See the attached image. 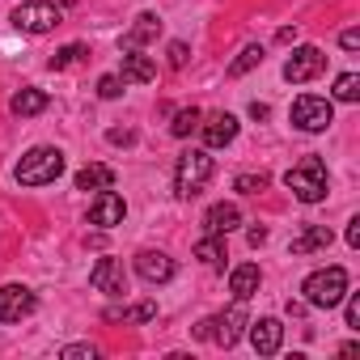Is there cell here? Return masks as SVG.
Wrapping results in <instances>:
<instances>
[{"instance_id":"7c38bea8","label":"cell","mask_w":360,"mask_h":360,"mask_svg":"<svg viewBox=\"0 0 360 360\" xmlns=\"http://www.w3.org/2000/svg\"><path fill=\"white\" fill-rule=\"evenodd\" d=\"M136 276L144 284H169L174 280V259L161 255V250H140L136 255Z\"/></svg>"},{"instance_id":"4316f807","label":"cell","mask_w":360,"mask_h":360,"mask_svg":"<svg viewBox=\"0 0 360 360\" xmlns=\"http://www.w3.org/2000/svg\"><path fill=\"white\" fill-rule=\"evenodd\" d=\"M335 98H339V102H356V98H360V77H356V72H343V77L335 81Z\"/></svg>"},{"instance_id":"ffe728a7","label":"cell","mask_w":360,"mask_h":360,"mask_svg":"<svg viewBox=\"0 0 360 360\" xmlns=\"http://www.w3.org/2000/svg\"><path fill=\"white\" fill-rule=\"evenodd\" d=\"M9 110H13L18 119H30V115H43V110H47V94H43V89H34V85H26V89H18V94H13V102H9Z\"/></svg>"},{"instance_id":"30bf717a","label":"cell","mask_w":360,"mask_h":360,"mask_svg":"<svg viewBox=\"0 0 360 360\" xmlns=\"http://www.w3.org/2000/svg\"><path fill=\"white\" fill-rule=\"evenodd\" d=\"M26 314H34V292L26 284H5L0 288V322H22Z\"/></svg>"},{"instance_id":"4fadbf2b","label":"cell","mask_w":360,"mask_h":360,"mask_svg":"<svg viewBox=\"0 0 360 360\" xmlns=\"http://www.w3.org/2000/svg\"><path fill=\"white\" fill-rule=\"evenodd\" d=\"M250 326V347L259 356H276L280 343H284V322L280 318H259V322H246Z\"/></svg>"},{"instance_id":"7a4b0ae2","label":"cell","mask_w":360,"mask_h":360,"mask_svg":"<svg viewBox=\"0 0 360 360\" xmlns=\"http://www.w3.org/2000/svg\"><path fill=\"white\" fill-rule=\"evenodd\" d=\"M212 169H217V165H212L208 148L183 153V157H178V165H174V195H178V200H195V195L208 187Z\"/></svg>"},{"instance_id":"836d02e7","label":"cell","mask_w":360,"mask_h":360,"mask_svg":"<svg viewBox=\"0 0 360 360\" xmlns=\"http://www.w3.org/2000/svg\"><path fill=\"white\" fill-rule=\"evenodd\" d=\"M347 246H352V250L360 246V217H352V221H347Z\"/></svg>"},{"instance_id":"9a60e30c","label":"cell","mask_w":360,"mask_h":360,"mask_svg":"<svg viewBox=\"0 0 360 360\" xmlns=\"http://www.w3.org/2000/svg\"><path fill=\"white\" fill-rule=\"evenodd\" d=\"M119 77H123V85H127V81H131V85H148V81L157 77V64H153L148 56H140V51L123 47V60H119Z\"/></svg>"},{"instance_id":"ba28073f","label":"cell","mask_w":360,"mask_h":360,"mask_svg":"<svg viewBox=\"0 0 360 360\" xmlns=\"http://www.w3.org/2000/svg\"><path fill=\"white\" fill-rule=\"evenodd\" d=\"M322 68H326V56H322L318 47H297V51L288 56V64H284V81L305 85V81L322 77Z\"/></svg>"},{"instance_id":"8d00e7d4","label":"cell","mask_w":360,"mask_h":360,"mask_svg":"<svg viewBox=\"0 0 360 360\" xmlns=\"http://www.w3.org/2000/svg\"><path fill=\"white\" fill-rule=\"evenodd\" d=\"M250 119H267V106L263 102H250Z\"/></svg>"},{"instance_id":"5b68a950","label":"cell","mask_w":360,"mask_h":360,"mask_svg":"<svg viewBox=\"0 0 360 360\" xmlns=\"http://www.w3.org/2000/svg\"><path fill=\"white\" fill-rule=\"evenodd\" d=\"M246 322H250V318H246V309H242V301H238L233 309L204 318V322L195 326V339H204V343H217V347H233V343L242 339V326H246Z\"/></svg>"},{"instance_id":"2e32d148","label":"cell","mask_w":360,"mask_h":360,"mask_svg":"<svg viewBox=\"0 0 360 360\" xmlns=\"http://www.w3.org/2000/svg\"><path fill=\"white\" fill-rule=\"evenodd\" d=\"M238 225H242V212H238V204H212V208L204 212V229H208V233H217V238L233 233Z\"/></svg>"},{"instance_id":"7402d4cb","label":"cell","mask_w":360,"mask_h":360,"mask_svg":"<svg viewBox=\"0 0 360 360\" xmlns=\"http://www.w3.org/2000/svg\"><path fill=\"white\" fill-rule=\"evenodd\" d=\"M195 259H200V263H208L212 271H221V267H225V259H229V255H225V238L208 233L204 242H195Z\"/></svg>"},{"instance_id":"5bb4252c","label":"cell","mask_w":360,"mask_h":360,"mask_svg":"<svg viewBox=\"0 0 360 360\" xmlns=\"http://www.w3.org/2000/svg\"><path fill=\"white\" fill-rule=\"evenodd\" d=\"M200 131H204V144H208V148H225V144H233V136H238V119H233L229 110H221V115L200 119Z\"/></svg>"},{"instance_id":"d6986e66","label":"cell","mask_w":360,"mask_h":360,"mask_svg":"<svg viewBox=\"0 0 360 360\" xmlns=\"http://www.w3.org/2000/svg\"><path fill=\"white\" fill-rule=\"evenodd\" d=\"M161 34V18L157 13H140L136 22H131V30L123 34V47H131V51H140L144 43H153Z\"/></svg>"},{"instance_id":"9c48e42d","label":"cell","mask_w":360,"mask_h":360,"mask_svg":"<svg viewBox=\"0 0 360 360\" xmlns=\"http://www.w3.org/2000/svg\"><path fill=\"white\" fill-rule=\"evenodd\" d=\"M89 284L98 292H106V297H123L127 292V271H123L119 259H98L94 271H89Z\"/></svg>"},{"instance_id":"1f68e13d","label":"cell","mask_w":360,"mask_h":360,"mask_svg":"<svg viewBox=\"0 0 360 360\" xmlns=\"http://www.w3.org/2000/svg\"><path fill=\"white\" fill-rule=\"evenodd\" d=\"M187 56H191V51H187V43H169V68H183V64H187Z\"/></svg>"},{"instance_id":"74e56055","label":"cell","mask_w":360,"mask_h":360,"mask_svg":"<svg viewBox=\"0 0 360 360\" xmlns=\"http://www.w3.org/2000/svg\"><path fill=\"white\" fill-rule=\"evenodd\" d=\"M267 242V229H250V246H263Z\"/></svg>"},{"instance_id":"603a6c76","label":"cell","mask_w":360,"mask_h":360,"mask_svg":"<svg viewBox=\"0 0 360 360\" xmlns=\"http://www.w3.org/2000/svg\"><path fill=\"white\" fill-rule=\"evenodd\" d=\"M157 318V305L153 301H140V305H123V309H106V322H153Z\"/></svg>"},{"instance_id":"83f0119b","label":"cell","mask_w":360,"mask_h":360,"mask_svg":"<svg viewBox=\"0 0 360 360\" xmlns=\"http://www.w3.org/2000/svg\"><path fill=\"white\" fill-rule=\"evenodd\" d=\"M242 195H259V191H267V174H238V183H233Z\"/></svg>"},{"instance_id":"d4e9b609","label":"cell","mask_w":360,"mask_h":360,"mask_svg":"<svg viewBox=\"0 0 360 360\" xmlns=\"http://www.w3.org/2000/svg\"><path fill=\"white\" fill-rule=\"evenodd\" d=\"M200 119H204V115H200L195 106H183V110H178V115H174V123H169V131H174V136H191V131L200 127Z\"/></svg>"},{"instance_id":"4dcf8cb0","label":"cell","mask_w":360,"mask_h":360,"mask_svg":"<svg viewBox=\"0 0 360 360\" xmlns=\"http://www.w3.org/2000/svg\"><path fill=\"white\" fill-rule=\"evenodd\" d=\"M347 297V326L360 330V292H343Z\"/></svg>"},{"instance_id":"d590c367","label":"cell","mask_w":360,"mask_h":360,"mask_svg":"<svg viewBox=\"0 0 360 360\" xmlns=\"http://www.w3.org/2000/svg\"><path fill=\"white\" fill-rule=\"evenodd\" d=\"M276 39H280V43H297V26H284V30H280Z\"/></svg>"},{"instance_id":"e0dca14e","label":"cell","mask_w":360,"mask_h":360,"mask_svg":"<svg viewBox=\"0 0 360 360\" xmlns=\"http://www.w3.org/2000/svg\"><path fill=\"white\" fill-rule=\"evenodd\" d=\"M259 280H263L259 263H242V267L229 271V292H233L238 301H250V297L259 292Z\"/></svg>"},{"instance_id":"ac0fdd59","label":"cell","mask_w":360,"mask_h":360,"mask_svg":"<svg viewBox=\"0 0 360 360\" xmlns=\"http://www.w3.org/2000/svg\"><path fill=\"white\" fill-rule=\"evenodd\" d=\"M115 187V169L102 161H89L85 169H77V191H110Z\"/></svg>"},{"instance_id":"6da1fadb","label":"cell","mask_w":360,"mask_h":360,"mask_svg":"<svg viewBox=\"0 0 360 360\" xmlns=\"http://www.w3.org/2000/svg\"><path fill=\"white\" fill-rule=\"evenodd\" d=\"M60 174H64V153L51 148V144L30 148V153L18 161V169H13V178H18L22 187H47V183H56Z\"/></svg>"},{"instance_id":"8992f818","label":"cell","mask_w":360,"mask_h":360,"mask_svg":"<svg viewBox=\"0 0 360 360\" xmlns=\"http://www.w3.org/2000/svg\"><path fill=\"white\" fill-rule=\"evenodd\" d=\"M9 22H13V30H22V34H47V30H56V26L64 22V13L51 5V0H26V5H18V9L9 13Z\"/></svg>"},{"instance_id":"e575fe53","label":"cell","mask_w":360,"mask_h":360,"mask_svg":"<svg viewBox=\"0 0 360 360\" xmlns=\"http://www.w3.org/2000/svg\"><path fill=\"white\" fill-rule=\"evenodd\" d=\"M106 140H110V144H131V140H136V136H131V131H119V127H115V131H110V136H106Z\"/></svg>"},{"instance_id":"8fae6325","label":"cell","mask_w":360,"mask_h":360,"mask_svg":"<svg viewBox=\"0 0 360 360\" xmlns=\"http://www.w3.org/2000/svg\"><path fill=\"white\" fill-rule=\"evenodd\" d=\"M123 217H127V204L115 191H98V200L89 204V225H98V229H115V225H123Z\"/></svg>"},{"instance_id":"f546056e","label":"cell","mask_w":360,"mask_h":360,"mask_svg":"<svg viewBox=\"0 0 360 360\" xmlns=\"http://www.w3.org/2000/svg\"><path fill=\"white\" fill-rule=\"evenodd\" d=\"M60 356H64V360H94L98 347H94V343H72V347H64Z\"/></svg>"},{"instance_id":"277c9868","label":"cell","mask_w":360,"mask_h":360,"mask_svg":"<svg viewBox=\"0 0 360 360\" xmlns=\"http://www.w3.org/2000/svg\"><path fill=\"white\" fill-rule=\"evenodd\" d=\"M301 292H305V301L314 309H335L343 301V292H347V271L343 267H318L314 276H305Z\"/></svg>"},{"instance_id":"d6a6232c","label":"cell","mask_w":360,"mask_h":360,"mask_svg":"<svg viewBox=\"0 0 360 360\" xmlns=\"http://www.w3.org/2000/svg\"><path fill=\"white\" fill-rule=\"evenodd\" d=\"M339 43H343V51H360V30H343Z\"/></svg>"},{"instance_id":"3957f363","label":"cell","mask_w":360,"mask_h":360,"mask_svg":"<svg viewBox=\"0 0 360 360\" xmlns=\"http://www.w3.org/2000/svg\"><path fill=\"white\" fill-rule=\"evenodd\" d=\"M284 187L301 204H322L326 200V165H322V157H305L301 165H292L284 174Z\"/></svg>"},{"instance_id":"cb8c5ba5","label":"cell","mask_w":360,"mask_h":360,"mask_svg":"<svg viewBox=\"0 0 360 360\" xmlns=\"http://www.w3.org/2000/svg\"><path fill=\"white\" fill-rule=\"evenodd\" d=\"M81 60H89V47H85V43H68V47H60V51L51 56V68L64 72V68H72V64H81Z\"/></svg>"},{"instance_id":"44dd1931","label":"cell","mask_w":360,"mask_h":360,"mask_svg":"<svg viewBox=\"0 0 360 360\" xmlns=\"http://www.w3.org/2000/svg\"><path fill=\"white\" fill-rule=\"evenodd\" d=\"M330 238H335V233H330L326 225H305V229L292 238V255H314V250H326V246H330Z\"/></svg>"},{"instance_id":"52a82bcc","label":"cell","mask_w":360,"mask_h":360,"mask_svg":"<svg viewBox=\"0 0 360 360\" xmlns=\"http://www.w3.org/2000/svg\"><path fill=\"white\" fill-rule=\"evenodd\" d=\"M335 123V106L326 98H314V94H301L292 102V127L297 131H326Z\"/></svg>"},{"instance_id":"484cf974","label":"cell","mask_w":360,"mask_h":360,"mask_svg":"<svg viewBox=\"0 0 360 360\" xmlns=\"http://www.w3.org/2000/svg\"><path fill=\"white\" fill-rule=\"evenodd\" d=\"M255 64H263V47H259V43H250V47H246V51H242V56L233 60V68H229V77H242V72H250Z\"/></svg>"},{"instance_id":"f1b7e54d","label":"cell","mask_w":360,"mask_h":360,"mask_svg":"<svg viewBox=\"0 0 360 360\" xmlns=\"http://www.w3.org/2000/svg\"><path fill=\"white\" fill-rule=\"evenodd\" d=\"M119 94H123V77H102V81H98V98L110 102V98H119Z\"/></svg>"}]
</instances>
